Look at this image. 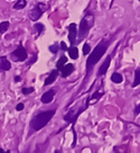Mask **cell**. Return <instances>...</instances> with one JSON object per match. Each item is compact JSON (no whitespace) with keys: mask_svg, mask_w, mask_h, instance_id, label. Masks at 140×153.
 Returning <instances> with one entry per match:
<instances>
[{"mask_svg":"<svg viewBox=\"0 0 140 153\" xmlns=\"http://www.w3.org/2000/svg\"><path fill=\"white\" fill-rule=\"evenodd\" d=\"M109 46H110V41H108V39H101L100 43L95 46V49L90 53V55L88 56V60H86V73L88 74L91 73L93 66L105 54V52L108 51Z\"/></svg>","mask_w":140,"mask_h":153,"instance_id":"6da1fadb","label":"cell"},{"mask_svg":"<svg viewBox=\"0 0 140 153\" xmlns=\"http://www.w3.org/2000/svg\"><path fill=\"white\" fill-rule=\"evenodd\" d=\"M56 109H51V110H46V112H40L37 114L30 122V128L34 132H37L39 129L45 127L48 122L52 119V117L55 115Z\"/></svg>","mask_w":140,"mask_h":153,"instance_id":"7a4b0ae2","label":"cell"},{"mask_svg":"<svg viewBox=\"0 0 140 153\" xmlns=\"http://www.w3.org/2000/svg\"><path fill=\"white\" fill-rule=\"evenodd\" d=\"M93 26H94V16L92 14H86L81 19L80 25H78V31H77L78 41L77 42H81L82 39H84V38L86 37Z\"/></svg>","mask_w":140,"mask_h":153,"instance_id":"3957f363","label":"cell"},{"mask_svg":"<svg viewBox=\"0 0 140 153\" xmlns=\"http://www.w3.org/2000/svg\"><path fill=\"white\" fill-rule=\"evenodd\" d=\"M67 31H69V41H70L71 46L74 45L77 42V25L75 23H72L67 26Z\"/></svg>","mask_w":140,"mask_h":153,"instance_id":"277c9868","label":"cell"},{"mask_svg":"<svg viewBox=\"0 0 140 153\" xmlns=\"http://www.w3.org/2000/svg\"><path fill=\"white\" fill-rule=\"evenodd\" d=\"M11 56L13 57V60L16 61H26L27 59V52H26L25 47L21 44H19V46L11 53Z\"/></svg>","mask_w":140,"mask_h":153,"instance_id":"5b68a950","label":"cell"},{"mask_svg":"<svg viewBox=\"0 0 140 153\" xmlns=\"http://www.w3.org/2000/svg\"><path fill=\"white\" fill-rule=\"evenodd\" d=\"M84 109H85V107H84V108H80L75 114H74V110H71L69 114H66L65 116H64V119H65L66 122H69V123H72V124L74 125L75 122H76V119H77V117H78V116L84 112Z\"/></svg>","mask_w":140,"mask_h":153,"instance_id":"8992f818","label":"cell"},{"mask_svg":"<svg viewBox=\"0 0 140 153\" xmlns=\"http://www.w3.org/2000/svg\"><path fill=\"white\" fill-rule=\"evenodd\" d=\"M110 63H111V55H108V56L105 57V60H104V62L101 64V66L99 68V71H98V76H104L109 70V66H110Z\"/></svg>","mask_w":140,"mask_h":153,"instance_id":"52a82bcc","label":"cell"},{"mask_svg":"<svg viewBox=\"0 0 140 153\" xmlns=\"http://www.w3.org/2000/svg\"><path fill=\"white\" fill-rule=\"evenodd\" d=\"M43 10L40 9V7L37 5V6L35 7V8H33L32 10H30V13H29V17H30V19L32 20H34V21H36V20H38L40 17H42V15H43Z\"/></svg>","mask_w":140,"mask_h":153,"instance_id":"ba28073f","label":"cell"},{"mask_svg":"<svg viewBox=\"0 0 140 153\" xmlns=\"http://www.w3.org/2000/svg\"><path fill=\"white\" fill-rule=\"evenodd\" d=\"M74 64H65L63 66V69L61 70V74H62V78H67V76H70L71 73H73V71H74Z\"/></svg>","mask_w":140,"mask_h":153,"instance_id":"9c48e42d","label":"cell"},{"mask_svg":"<svg viewBox=\"0 0 140 153\" xmlns=\"http://www.w3.org/2000/svg\"><path fill=\"white\" fill-rule=\"evenodd\" d=\"M54 96H55V90L51 89V90H48L47 92H45L44 95L42 96L40 100H42V102H43V104H48V102H51L52 100H53Z\"/></svg>","mask_w":140,"mask_h":153,"instance_id":"30bf717a","label":"cell"},{"mask_svg":"<svg viewBox=\"0 0 140 153\" xmlns=\"http://www.w3.org/2000/svg\"><path fill=\"white\" fill-rule=\"evenodd\" d=\"M58 72L57 70H53L51 72V74L47 76L46 79H45V82H44V86H49V84H52V83L54 82L56 79H57V76H58Z\"/></svg>","mask_w":140,"mask_h":153,"instance_id":"8fae6325","label":"cell"},{"mask_svg":"<svg viewBox=\"0 0 140 153\" xmlns=\"http://www.w3.org/2000/svg\"><path fill=\"white\" fill-rule=\"evenodd\" d=\"M10 68H11V64L7 60V57H0V69L4 71H8L10 70Z\"/></svg>","mask_w":140,"mask_h":153,"instance_id":"7c38bea8","label":"cell"},{"mask_svg":"<svg viewBox=\"0 0 140 153\" xmlns=\"http://www.w3.org/2000/svg\"><path fill=\"white\" fill-rule=\"evenodd\" d=\"M67 52H69V55L71 59L73 60H76L78 57V49H77L75 45H72L70 47H67Z\"/></svg>","mask_w":140,"mask_h":153,"instance_id":"4fadbf2b","label":"cell"},{"mask_svg":"<svg viewBox=\"0 0 140 153\" xmlns=\"http://www.w3.org/2000/svg\"><path fill=\"white\" fill-rule=\"evenodd\" d=\"M66 62H67V57L65 56V55H63V56L56 62V70H57L58 72H61V70L63 69V66L66 64Z\"/></svg>","mask_w":140,"mask_h":153,"instance_id":"5bb4252c","label":"cell"},{"mask_svg":"<svg viewBox=\"0 0 140 153\" xmlns=\"http://www.w3.org/2000/svg\"><path fill=\"white\" fill-rule=\"evenodd\" d=\"M111 81L115 83H121L123 81V76H122V74L118 73V72H113L111 74Z\"/></svg>","mask_w":140,"mask_h":153,"instance_id":"9a60e30c","label":"cell"},{"mask_svg":"<svg viewBox=\"0 0 140 153\" xmlns=\"http://www.w3.org/2000/svg\"><path fill=\"white\" fill-rule=\"evenodd\" d=\"M139 84H140V68H138V69H136V71H134V82H132V88H136Z\"/></svg>","mask_w":140,"mask_h":153,"instance_id":"2e32d148","label":"cell"},{"mask_svg":"<svg viewBox=\"0 0 140 153\" xmlns=\"http://www.w3.org/2000/svg\"><path fill=\"white\" fill-rule=\"evenodd\" d=\"M25 6H26V0H18V2L13 6V8L17 9V10H19V9L25 8Z\"/></svg>","mask_w":140,"mask_h":153,"instance_id":"e0dca14e","label":"cell"},{"mask_svg":"<svg viewBox=\"0 0 140 153\" xmlns=\"http://www.w3.org/2000/svg\"><path fill=\"white\" fill-rule=\"evenodd\" d=\"M35 28L37 29V33H38V35L43 34V32L45 31L44 25H43V24H39V23H36V24H35Z\"/></svg>","mask_w":140,"mask_h":153,"instance_id":"ac0fdd59","label":"cell"},{"mask_svg":"<svg viewBox=\"0 0 140 153\" xmlns=\"http://www.w3.org/2000/svg\"><path fill=\"white\" fill-rule=\"evenodd\" d=\"M90 52H91V45L89 43H85V44L83 45V54L88 55Z\"/></svg>","mask_w":140,"mask_h":153,"instance_id":"d6986e66","label":"cell"},{"mask_svg":"<svg viewBox=\"0 0 140 153\" xmlns=\"http://www.w3.org/2000/svg\"><path fill=\"white\" fill-rule=\"evenodd\" d=\"M8 27H9V23L8 21H4V23H1L0 24V32H7V29H8Z\"/></svg>","mask_w":140,"mask_h":153,"instance_id":"ffe728a7","label":"cell"},{"mask_svg":"<svg viewBox=\"0 0 140 153\" xmlns=\"http://www.w3.org/2000/svg\"><path fill=\"white\" fill-rule=\"evenodd\" d=\"M59 50V45L58 44H53L52 46H49V51L53 53V54H56Z\"/></svg>","mask_w":140,"mask_h":153,"instance_id":"44dd1931","label":"cell"},{"mask_svg":"<svg viewBox=\"0 0 140 153\" xmlns=\"http://www.w3.org/2000/svg\"><path fill=\"white\" fill-rule=\"evenodd\" d=\"M34 92V87H30V88H23V94L24 95H29Z\"/></svg>","mask_w":140,"mask_h":153,"instance_id":"7402d4cb","label":"cell"},{"mask_svg":"<svg viewBox=\"0 0 140 153\" xmlns=\"http://www.w3.org/2000/svg\"><path fill=\"white\" fill-rule=\"evenodd\" d=\"M139 113H140V104H139V105H137V106H136L134 114V116H138V115H139Z\"/></svg>","mask_w":140,"mask_h":153,"instance_id":"603a6c76","label":"cell"},{"mask_svg":"<svg viewBox=\"0 0 140 153\" xmlns=\"http://www.w3.org/2000/svg\"><path fill=\"white\" fill-rule=\"evenodd\" d=\"M101 96H102L101 92H98V91H96V92H94V94H93V96H92V99H99Z\"/></svg>","mask_w":140,"mask_h":153,"instance_id":"cb8c5ba5","label":"cell"},{"mask_svg":"<svg viewBox=\"0 0 140 153\" xmlns=\"http://www.w3.org/2000/svg\"><path fill=\"white\" fill-rule=\"evenodd\" d=\"M61 46H62V51H67V46L64 42H61Z\"/></svg>","mask_w":140,"mask_h":153,"instance_id":"d4e9b609","label":"cell"},{"mask_svg":"<svg viewBox=\"0 0 140 153\" xmlns=\"http://www.w3.org/2000/svg\"><path fill=\"white\" fill-rule=\"evenodd\" d=\"M16 109H17V110H23V109H24V104H18Z\"/></svg>","mask_w":140,"mask_h":153,"instance_id":"484cf974","label":"cell"},{"mask_svg":"<svg viewBox=\"0 0 140 153\" xmlns=\"http://www.w3.org/2000/svg\"><path fill=\"white\" fill-rule=\"evenodd\" d=\"M20 80H21V79H20V76H16V78H15V81H17V82L20 81Z\"/></svg>","mask_w":140,"mask_h":153,"instance_id":"4316f807","label":"cell"},{"mask_svg":"<svg viewBox=\"0 0 140 153\" xmlns=\"http://www.w3.org/2000/svg\"><path fill=\"white\" fill-rule=\"evenodd\" d=\"M54 153H62V151H61V150H55V152Z\"/></svg>","mask_w":140,"mask_h":153,"instance_id":"83f0119b","label":"cell"},{"mask_svg":"<svg viewBox=\"0 0 140 153\" xmlns=\"http://www.w3.org/2000/svg\"><path fill=\"white\" fill-rule=\"evenodd\" d=\"M0 153H5L4 151H2V149H0Z\"/></svg>","mask_w":140,"mask_h":153,"instance_id":"f1b7e54d","label":"cell"},{"mask_svg":"<svg viewBox=\"0 0 140 153\" xmlns=\"http://www.w3.org/2000/svg\"><path fill=\"white\" fill-rule=\"evenodd\" d=\"M5 153H9V151H7V152H5Z\"/></svg>","mask_w":140,"mask_h":153,"instance_id":"f546056e","label":"cell"},{"mask_svg":"<svg viewBox=\"0 0 140 153\" xmlns=\"http://www.w3.org/2000/svg\"><path fill=\"white\" fill-rule=\"evenodd\" d=\"M139 1H140V0H139Z\"/></svg>","mask_w":140,"mask_h":153,"instance_id":"4dcf8cb0","label":"cell"}]
</instances>
